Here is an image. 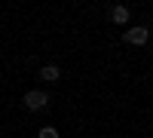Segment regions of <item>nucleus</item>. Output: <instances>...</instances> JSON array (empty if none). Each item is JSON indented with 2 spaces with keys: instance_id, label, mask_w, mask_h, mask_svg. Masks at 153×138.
<instances>
[{
  "instance_id": "obj_4",
  "label": "nucleus",
  "mask_w": 153,
  "mask_h": 138,
  "mask_svg": "<svg viewBox=\"0 0 153 138\" xmlns=\"http://www.w3.org/2000/svg\"><path fill=\"white\" fill-rule=\"evenodd\" d=\"M40 77H43V80H49V83H52V80H58V77H61V71H58L55 65H46V68L40 71Z\"/></svg>"
},
{
  "instance_id": "obj_1",
  "label": "nucleus",
  "mask_w": 153,
  "mask_h": 138,
  "mask_svg": "<svg viewBox=\"0 0 153 138\" xmlns=\"http://www.w3.org/2000/svg\"><path fill=\"white\" fill-rule=\"evenodd\" d=\"M46 104H49V95L40 92V89H34V92L25 95V107H28V110H43Z\"/></svg>"
},
{
  "instance_id": "obj_5",
  "label": "nucleus",
  "mask_w": 153,
  "mask_h": 138,
  "mask_svg": "<svg viewBox=\"0 0 153 138\" xmlns=\"http://www.w3.org/2000/svg\"><path fill=\"white\" fill-rule=\"evenodd\" d=\"M40 138H58V129H52V126H43V129H40Z\"/></svg>"
},
{
  "instance_id": "obj_3",
  "label": "nucleus",
  "mask_w": 153,
  "mask_h": 138,
  "mask_svg": "<svg viewBox=\"0 0 153 138\" xmlns=\"http://www.w3.org/2000/svg\"><path fill=\"white\" fill-rule=\"evenodd\" d=\"M110 19L117 25H126V22H129V9H126V6H113L110 9Z\"/></svg>"
},
{
  "instance_id": "obj_2",
  "label": "nucleus",
  "mask_w": 153,
  "mask_h": 138,
  "mask_svg": "<svg viewBox=\"0 0 153 138\" xmlns=\"http://www.w3.org/2000/svg\"><path fill=\"white\" fill-rule=\"evenodd\" d=\"M126 40H129L132 46H144L150 40V31L147 28H132V31H126Z\"/></svg>"
}]
</instances>
